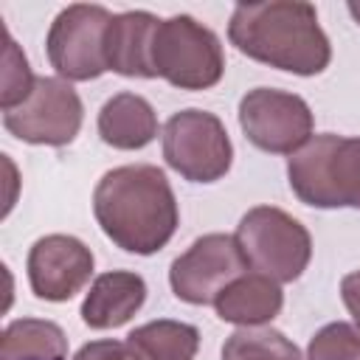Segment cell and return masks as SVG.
Instances as JSON below:
<instances>
[{
    "instance_id": "cell-1",
    "label": "cell",
    "mask_w": 360,
    "mask_h": 360,
    "mask_svg": "<svg viewBox=\"0 0 360 360\" xmlns=\"http://www.w3.org/2000/svg\"><path fill=\"white\" fill-rule=\"evenodd\" d=\"M93 214L115 248L138 256L166 248L180 222L166 174L149 163L110 169L93 191Z\"/></svg>"
},
{
    "instance_id": "cell-2",
    "label": "cell",
    "mask_w": 360,
    "mask_h": 360,
    "mask_svg": "<svg viewBox=\"0 0 360 360\" xmlns=\"http://www.w3.org/2000/svg\"><path fill=\"white\" fill-rule=\"evenodd\" d=\"M228 39L239 53L295 76H315L332 59L318 11L304 0L239 3L228 22Z\"/></svg>"
},
{
    "instance_id": "cell-3",
    "label": "cell",
    "mask_w": 360,
    "mask_h": 360,
    "mask_svg": "<svg viewBox=\"0 0 360 360\" xmlns=\"http://www.w3.org/2000/svg\"><path fill=\"white\" fill-rule=\"evenodd\" d=\"M292 194L312 208H360V138L312 135L287 160Z\"/></svg>"
},
{
    "instance_id": "cell-4",
    "label": "cell",
    "mask_w": 360,
    "mask_h": 360,
    "mask_svg": "<svg viewBox=\"0 0 360 360\" xmlns=\"http://www.w3.org/2000/svg\"><path fill=\"white\" fill-rule=\"evenodd\" d=\"M155 76L180 90H208L225 73L219 37L188 14L160 20L149 48Z\"/></svg>"
},
{
    "instance_id": "cell-5",
    "label": "cell",
    "mask_w": 360,
    "mask_h": 360,
    "mask_svg": "<svg viewBox=\"0 0 360 360\" xmlns=\"http://www.w3.org/2000/svg\"><path fill=\"white\" fill-rule=\"evenodd\" d=\"M233 239L242 250L245 264L253 273L273 278L276 284L295 281L312 259L309 231L276 205L250 208L239 219Z\"/></svg>"
},
{
    "instance_id": "cell-6",
    "label": "cell",
    "mask_w": 360,
    "mask_h": 360,
    "mask_svg": "<svg viewBox=\"0 0 360 360\" xmlns=\"http://www.w3.org/2000/svg\"><path fill=\"white\" fill-rule=\"evenodd\" d=\"M166 163L191 183H217L233 163L225 124L205 110H180L163 127Z\"/></svg>"
},
{
    "instance_id": "cell-7",
    "label": "cell",
    "mask_w": 360,
    "mask_h": 360,
    "mask_svg": "<svg viewBox=\"0 0 360 360\" xmlns=\"http://www.w3.org/2000/svg\"><path fill=\"white\" fill-rule=\"evenodd\" d=\"M112 14L104 6L73 3L56 14L48 28L45 51L51 68L65 82H90L107 73L104 37Z\"/></svg>"
},
{
    "instance_id": "cell-8",
    "label": "cell",
    "mask_w": 360,
    "mask_h": 360,
    "mask_svg": "<svg viewBox=\"0 0 360 360\" xmlns=\"http://www.w3.org/2000/svg\"><path fill=\"white\" fill-rule=\"evenodd\" d=\"M239 127L256 149L292 155L312 138L315 118L301 96L276 87H253L239 101Z\"/></svg>"
},
{
    "instance_id": "cell-9",
    "label": "cell",
    "mask_w": 360,
    "mask_h": 360,
    "mask_svg": "<svg viewBox=\"0 0 360 360\" xmlns=\"http://www.w3.org/2000/svg\"><path fill=\"white\" fill-rule=\"evenodd\" d=\"M82 118V98L65 79L37 76L31 96L20 107L3 112V127L25 143L65 146L79 135Z\"/></svg>"
},
{
    "instance_id": "cell-10",
    "label": "cell",
    "mask_w": 360,
    "mask_h": 360,
    "mask_svg": "<svg viewBox=\"0 0 360 360\" xmlns=\"http://www.w3.org/2000/svg\"><path fill=\"white\" fill-rule=\"evenodd\" d=\"M248 270L242 250L228 233H205L169 267L172 292L186 304H214L219 292Z\"/></svg>"
},
{
    "instance_id": "cell-11",
    "label": "cell",
    "mask_w": 360,
    "mask_h": 360,
    "mask_svg": "<svg viewBox=\"0 0 360 360\" xmlns=\"http://www.w3.org/2000/svg\"><path fill=\"white\" fill-rule=\"evenodd\" d=\"M93 250L68 233H48L28 250V284L42 301L73 298L93 276Z\"/></svg>"
},
{
    "instance_id": "cell-12",
    "label": "cell",
    "mask_w": 360,
    "mask_h": 360,
    "mask_svg": "<svg viewBox=\"0 0 360 360\" xmlns=\"http://www.w3.org/2000/svg\"><path fill=\"white\" fill-rule=\"evenodd\" d=\"M146 301V281L132 270L101 273L82 301V321L90 329L124 326Z\"/></svg>"
},
{
    "instance_id": "cell-13",
    "label": "cell",
    "mask_w": 360,
    "mask_h": 360,
    "mask_svg": "<svg viewBox=\"0 0 360 360\" xmlns=\"http://www.w3.org/2000/svg\"><path fill=\"white\" fill-rule=\"evenodd\" d=\"M158 22L160 20L149 11L115 14L104 37L107 68L129 79H155L149 48H152V34Z\"/></svg>"
},
{
    "instance_id": "cell-14",
    "label": "cell",
    "mask_w": 360,
    "mask_h": 360,
    "mask_svg": "<svg viewBox=\"0 0 360 360\" xmlns=\"http://www.w3.org/2000/svg\"><path fill=\"white\" fill-rule=\"evenodd\" d=\"M281 307H284L281 287L259 273H242L214 301L219 321L236 326H264L281 312Z\"/></svg>"
},
{
    "instance_id": "cell-15",
    "label": "cell",
    "mask_w": 360,
    "mask_h": 360,
    "mask_svg": "<svg viewBox=\"0 0 360 360\" xmlns=\"http://www.w3.org/2000/svg\"><path fill=\"white\" fill-rule=\"evenodd\" d=\"M98 135L112 149H143L158 135L155 107L138 93H115L98 112Z\"/></svg>"
},
{
    "instance_id": "cell-16",
    "label": "cell",
    "mask_w": 360,
    "mask_h": 360,
    "mask_svg": "<svg viewBox=\"0 0 360 360\" xmlns=\"http://www.w3.org/2000/svg\"><path fill=\"white\" fill-rule=\"evenodd\" d=\"M127 343L138 360H194L200 349V332L191 323L160 318L132 329Z\"/></svg>"
},
{
    "instance_id": "cell-17",
    "label": "cell",
    "mask_w": 360,
    "mask_h": 360,
    "mask_svg": "<svg viewBox=\"0 0 360 360\" xmlns=\"http://www.w3.org/2000/svg\"><path fill=\"white\" fill-rule=\"evenodd\" d=\"M0 360H68V338L53 321L17 318L3 329Z\"/></svg>"
},
{
    "instance_id": "cell-18",
    "label": "cell",
    "mask_w": 360,
    "mask_h": 360,
    "mask_svg": "<svg viewBox=\"0 0 360 360\" xmlns=\"http://www.w3.org/2000/svg\"><path fill=\"white\" fill-rule=\"evenodd\" d=\"M222 360H304L298 346L273 326H239L222 346Z\"/></svg>"
},
{
    "instance_id": "cell-19",
    "label": "cell",
    "mask_w": 360,
    "mask_h": 360,
    "mask_svg": "<svg viewBox=\"0 0 360 360\" xmlns=\"http://www.w3.org/2000/svg\"><path fill=\"white\" fill-rule=\"evenodd\" d=\"M307 360H360V326L346 321L326 323L309 340Z\"/></svg>"
},
{
    "instance_id": "cell-20",
    "label": "cell",
    "mask_w": 360,
    "mask_h": 360,
    "mask_svg": "<svg viewBox=\"0 0 360 360\" xmlns=\"http://www.w3.org/2000/svg\"><path fill=\"white\" fill-rule=\"evenodd\" d=\"M3 37H6V53H3V93H0V107H3V112H8L14 107H20L31 96V90L37 84V76L31 73L22 51L17 48V42L11 39V34L6 28H3Z\"/></svg>"
},
{
    "instance_id": "cell-21",
    "label": "cell",
    "mask_w": 360,
    "mask_h": 360,
    "mask_svg": "<svg viewBox=\"0 0 360 360\" xmlns=\"http://www.w3.org/2000/svg\"><path fill=\"white\" fill-rule=\"evenodd\" d=\"M73 360H138L127 340H93L84 343Z\"/></svg>"
},
{
    "instance_id": "cell-22",
    "label": "cell",
    "mask_w": 360,
    "mask_h": 360,
    "mask_svg": "<svg viewBox=\"0 0 360 360\" xmlns=\"http://www.w3.org/2000/svg\"><path fill=\"white\" fill-rule=\"evenodd\" d=\"M340 298H343L349 315L354 318V323L360 326V270L343 276V281H340Z\"/></svg>"
},
{
    "instance_id": "cell-23",
    "label": "cell",
    "mask_w": 360,
    "mask_h": 360,
    "mask_svg": "<svg viewBox=\"0 0 360 360\" xmlns=\"http://www.w3.org/2000/svg\"><path fill=\"white\" fill-rule=\"evenodd\" d=\"M349 14L354 17V22L360 25V3H349Z\"/></svg>"
}]
</instances>
